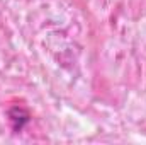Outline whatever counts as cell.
Here are the masks:
<instances>
[{"label": "cell", "mask_w": 146, "mask_h": 145, "mask_svg": "<svg viewBox=\"0 0 146 145\" xmlns=\"http://www.w3.org/2000/svg\"><path fill=\"white\" fill-rule=\"evenodd\" d=\"M9 116H10V121H12V126H14V130H22V126L27 123V119H29V116H27V113L24 111V109L21 108H14L10 109V113H9Z\"/></svg>", "instance_id": "6da1fadb"}]
</instances>
